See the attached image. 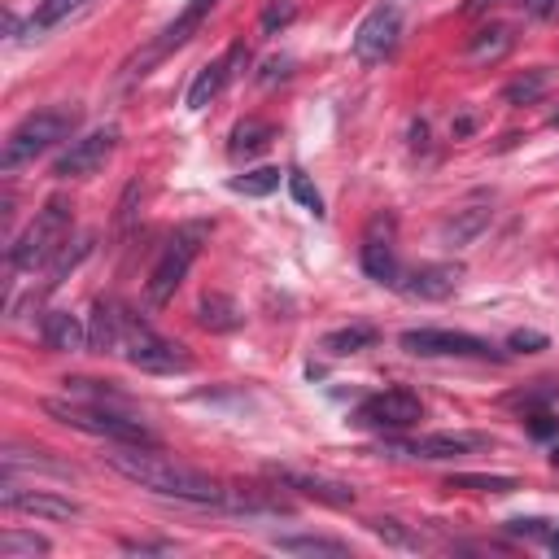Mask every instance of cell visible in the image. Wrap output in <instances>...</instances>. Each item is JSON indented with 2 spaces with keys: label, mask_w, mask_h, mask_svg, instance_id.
I'll list each match as a JSON object with an SVG mask.
<instances>
[{
  "label": "cell",
  "mask_w": 559,
  "mask_h": 559,
  "mask_svg": "<svg viewBox=\"0 0 559 559\" xmlns=\"http://www.w3.org/2000/svg\"><path fill=\"white\" fill-rule=\"evenodd\" d=\"M105 463L127 477L140 490L158 494V498H175V503H188V507H223L228 503V485L214 481L210 472L201 468H188V463L171 459V455H158V446H127V442H114Z\"/></svg>",
  "instance_id": "6da1fadb"
},
{
  "label": "cell",
  "mask_w": 559,
  "mask_h": 559,
  "mask_svg": "<svg viewBox=\"0 0 559 559\" xmlns=\"http://www.w3.org/2000/svg\"><path fill=\"white\" fill-rule=\"evenodd\" d=\"M75 123H79V110H70V105H49V110L27 114L14 132L5 136V149H0V171L14 175L27 162L44 158V153L57 149L70 132H75Z\"/></svg>",
  "instance_id": "7a4b0ae2"
},
{
  "label": "cell",
  "mask_w": 559,
  "mask_h": 559,
  "mask_svg": "<svg viewBox=\"0 0 559 559\" xmlns=\"http://www.w3.org/2000/svg\"><path fill=\"white\" fill-rule=\"evenodd\" d=\"M44 415H53L57 424L75 428V433H88V437H105V442H127V446H158L149 424L132 420L127 411L118 407H101V402H57L49 398L44 402Z\"/></svg>",
  "instance_id": "3957f363"
},
{
  "label": "cell",
  "mask_w": 559,
  "mask_h": 559,
  "mask_svg": "<svg viewBox=\"0 0 559 559\" xmlns=\"http://www.w3.org/2000/svg\"><path fill=\"white\" fill-rule=\"evenodd\" d=\"M210 232H214V223H206V219L180 223V228L171 232V241H166L162 258L153 263L149 280H145V302L153 306V311H158V306H166L175 293H180V284L188 280V267L197 263V254H201V245L210 241Z\"/></svg>",
  "instance_id": "277c9868"
},
{
  "label": "cell",
  "mask_w": 559,
  "mask_h": 559,
  "mask_svg": "<svg viewBox=\"0 0 559 559\" xmlns=\"http://www.w3.org/2000/svg\"><path fill=\"white\" fill-rule=\"evenodd\" d=\"M70 201L66 197H49L44 210H35V219L27 223V232L9 245V267L14 271H35V267H49L57 254L66 249V236H70Z\"/></svg>",
  "instance_id": "5b68a950"
},
{
  "label": "cell",
  "mask_w": 559,
  "mask_h": 559,
  "mask_svg": "<svg viewBox=\"0 0 559 559\" xmlns=\"http://www.w3.org/2000/svg\"><path fill=\"white\" fill-rule=\"evenodd\" d=\"M118 354H123L136 372H149V376H175V372H188V367H193V354H188L180 341L153 332L140 315L123 319V350Z\"/></svg>",
  "instance_id": "8992f818"
},
{
  "label": "cell",
  "mask_w": 559,
  "mask_h": 559,
  "mask_svg": "<svg viewBox=\"0 0 559 559\" xmlns=\"http://www.w3.org/2000/svg\"><path fill=\"white\" fill-rule=\"evenodd\" d=\"M214 5H219V0H188V5L180 9V14H175L171 27H166L153 44H145V49H140V53L132 57V62L123 66V75H118V83H123V88H132V83H140L145 75H153V66L166 62V57H171L175 49H184V44L201 31V22L210 18V9H214Z\"/></svg>",
  "instance_id": "52a82bcc"
},
{
  "label": "cell",
  "mask_w": 559,
  "mask_h": 559,
  "mask_svg": "<svg viewBox=\"0 0 559 559\" xmlns=\"http://www.w3.org/2000/svg\"><path fill=\"white\" fill-rule=\"evenodd\" d=\"M398 346L415 359H503L485 337L472 332H450V328H407Z\"/></svg>",
  "instance_id": "ba28073f"
},
{
  "label": "cell",
  "mask_w": 559,
  "mask_h": 559,
  "mask_svg": "<svg viewBox=\"0 0 559 559\" xmlns=\"http://www.w3.org/2000/svg\"><path fill=\"white\" fill-rule=\"evenodd\" d=\"M118 136H123V132H118L114 123H105V127H97V132L70 140L66 153H57L53 175H57V180H88V175H97L101 166L114 158Z\"/></svg>",
  "instance_id": "9c48e42d"
},
{
  "label": "cell",
  "mask_w": 559,
  "mask_h": 559,
  "mask_svg": "<svg viewBox=\"0 0 559 559\" xmlns=\"http://www.w3.org/2000/svg\"><path fill=\"white\" fill-rule=\"evenodd\" d=\"M424 420V402L411 389H380V394L363 398L354 411V424L363 428H380V433H402Z\"/></svg>",
  "instance_id": "30bf717a"
},
{
  "label": "cell",
  "mask_w": 559,
  "mask_h": 559,
  "mask_svg": "<svg viewBox=\"0 0 559 559\" xmlns=\"http://www.w3.org/2000/svg\"><path fill=\"white\" fill-rule=\"evenodd\" d=\"M394 214H376L372 223H367L363 232V249H359V263L367 271V280L376 284H389V289H398L402 280V267H398V245H394Z\"/></svg>",
  "instance_id": "8fae6325"
},
{
  "label": "cell",
  "mask_w": 559,
  "mask_h": 559,
  "mask_svg": "<svg viewBox=\"0 0 559 559\" xmlns=\"http://www.w3.org/2000/svg\"><path fill=\"white\" fill-rule=\"evenodd\" d=\"M402 40V14L398 5H376L372 14L359 22V31H354V57H359L363 66H380L389 62Z\"/></svg>",
  "instance_id": "7c38bea8"
},
{
  "label": "cell",
  "mask_w": 559,
  "mask_h": 559,
  "mask_svg": "<svg viewBox=\"0 0 559 559\" xmlns=\"http://www.w3.org/2000/svg\"><path fill=\"white\" fill-rule=\"evenodd\" d=\"M0 503L5 511H22V516H35V520H79L83 507L66 494H49V490H22L14 477H5L0 485Z\"/></svg>",
  "instance_id": "4fadbf2b"
},
{
  "label": "cell",
  "mask_w": 559,
  "mask_h": 559,
  "mask_svg": "<svg viewBox=\"0 0 559 559\" xmlns=\"http://www.w3.org/2000/svg\"><path fill=\"white\" fill-rule=\"evenodd\" d=\"M267 477L280 485V490H297L306 498H315V503H328V507H354V485L346 481H332L324 472H306V468H280V463H271Z\"/></svg>",
  "instance_id": "5bb4252c"
},
{
  "label": "cell",
  "mask_w": 559,
  "mask_h": 559,
  "mask_svg": "<svg viewBox=\"0 0 559 559\" xmlns=\"http://www.w3.org/2000/svg\"><path fill=\"white\" fill-rule=\"evenodd\" d=\"M459 280H463L459 263H424L398 280V293L411 297V302H446L459 289Z\"/></svg>",
  "instance_id": "9a60e30c"
},
{
  "label": "cell",
  "mask_w": 559,
  "mask_h": 559,
  "mask_svg": "<svg viewBox=\"0 0 559 559\" xmlns=\"http://www.w3.org/2000/svg\"><path fill=\"white\" fill-rule=\"evenodd\" d=\"M241 62H249V49H245V44H232L223 57H214V62L201 66L197 79H193V88H188V110H193V114L206 110V105L232 83V75H241V70H236Z\"/></svg>",
  "instance_id": "2e32d148"
},
{
  "label": "cell",
  "mask_w": 559,
  "mask_h": 559,
  "mask_svg": "<svg viewBox=\"0 0 559 559\" xmlns=\"http://www.w3.org/2000/svg\"><path fill=\"white\" fill-rule=\"evenodd\" d=\"M481 446H490V437H481V433H428V437H415V442H394L398 455L428 459V463L463 459V455H472V450H481Z\"/></svg>",
  "instance_id": "e0dca14e"
},
{
  "label": "cell",
  "mask_w": 559,
  "mask_h": 559,
  "mask_svg": "<svg viewBox=\"0 0 559 559\" xmlns=\"http://www.w3.org/2000/svg\"><path fill=\"white\" fill-rule=\"evenodd\" d=\"M123 319H127V311L114 297H97V302H92V319H88V350L92 354L123 350Z\"/></svg>",
  "instance_id": "ac0fdd59"
},
{
  "label": "cell",
  "mask_w": 559,
  "mask_h": 559,
  "mask_svg": "<svg viewBox=\"0 0 559 559\" xmlns=\"http://www.w3.org/2000/svg\"><path fill=\"white\" fill-rule=\"evenodd\" d=\"M40 337H44V346L57 350V354H75L88 346V328L79 324V315H70V311H49L40 319Z\"/></svg>",
  "instance_id": "d6986e66"
},
{
  "label": "cell",
  "mask_w": 559,
  "mask_h": 559,
  "mask_svg": "<svg viewBox=\"0 0 559 559\" xmlns=\"http://www.w3.org/2000/svg\"><path fill=\"white\" fill-rule=\"evenodd\" d=\"M271 140H276V127L271 123H263V118H241L228 136V153L236 162H249V158H258V153H267Z\"/></svg>",
  "instance_id": "ffe728a7"
},
{
  "label": "cell",
  "mask_w": 559,
  "mask_h": 559,
  "mask_svg": "<svg viewBox=\"0 0 559 559\" xmlns=\"http://www.w3.org/2000/svg\"><path fill=\"white\" fill-rule=\"evenodd\" d=\"M5 472H18V468H31V472H44V477H57V481H75V468L62 459H53L49 450H22V446H5Z\"/></svg>",
  "instance_id": "44dd1931"
},
{
  "label": "cell",
  "mask_w": 559,
  "mask_h": 559,
  "mask_svg": "<svg viewBox=\"0 0 559 559\" xmlns=\"http://www.w3.org/2000/svg\"><path fill=\"white\" fill-rule=\"evenodd\" d=\"M197 324L206 328V332H236L245 324V315H241V306H236V297L228 293H206L197 302Z\"/></svg>",
  "instance_id": "7402d4cb"
},
{
  "label": "cell",
  "mask_w": 559,
  "mask_h": 559,
  "mask_svg": "<svg viewBox=\"0 0 559 559\" xmlns=\"http://www.w3.org/2000/svg\"><path fill=\"white\" fill-rule=\"evenodd\" d=\"M490 228V206H468V210H455L450 219L442 223V245L450 249H463V245H472L477 236Z\"/></svg>",
  "instance_id": "603a6c76"
},
{
  "label": "cell",
  "mask_w": 559,
  "mask_h": 559,
  "mask_svg": "<svg viewBox=\"0 0 559 559\" xmlns=\"http://www.w3.org/2000/svg\"><path fill=\"white\" fill-rule=\"evenodd\" d=\"M380 341V332L372 324H346V328H337V332H328L324 341H319V350L332 354V359H350V354H363V350H372Z\"/></svg>",
  "instance_id": "cb8c5ba5"
},
{
  "label": "cell",
  "mask_w": 559,
  "mask_h": 559,
  "mask_svg": "<svg viewBox=\"0 0 559 559\" xmlns=\"http://www.w3.org/2000/svg\"><path fill=\"white\" fill-rule=\"evenodd\" d=\"M511 44H516V35H511L507 27H481L468 44V62L472 66H494L511 53Z\"/></svg>",
  "instance_id": "d4e9b609"
},
{
  "label": "cell",
  "mask_w": 559,
  "mask_h": 559,
  "mask_svg": "<svg viewBox=\"0 0 559 559\" xmlns=\"http://www.w3.org/2000/svg\"><path fill=\"white\" fill-rule=\"evenodd\" d=\"M546 88H551V70L538 66V70H525L520 79H511L503 88V101L507 105H533V101L546 97Z\"/></svg>",
  "instance_id": "484cf974"
},
{
  "label": "cell",
  "mask_w": 559,
  "mask_h": 559,
  "mask_svg": "<svg viewBox=\"0 0 559 559\" xmlns=\"http://www.w3.org/2000/svg\"><path fill=\"white\" fill-rule=\"evenodd\" d=\"M53 546L40 533H22V529H5L0 533V559H35V555H49Z\"/></svg>",
  "instance_id": "4316f807"
},
{
  "label": "cell",
  "mask_w": 559,
  "mask_h": 559,
  "mask_svg": "<svg viewBox=\"0 0 559 559\" xmlns=\"http://www.w3.org/2000/svg\"><path fill=\"white\" fill-rule=\"evenodd\" d=\"M228 188L232 193H241V197H271L280 188V166H258V171L232 175Z\"/></svg>",
  "instance_id": "83f0119b"
},
{
  "label": "cell",
  "mask_w": 559,
  "mask_h": 559,
  "mask_svg": "<svg viewBox=\"0 0 559 559\" xmlns=\"http://www.w3.org/2000/svg\"><path fill=\"white\" fill-rule=\"evenodd\" d=\"M446 490H472V494H516V477H485V472H459L446 481Z\"/></svg>",
  "instance_id": "f1b7e54d"
},
{
  "label": "cell",
  "mask_w": 559,
  "mask_h": 559,
  "mask_svg": "<svg viewBox=\"0 0 559 559\" xmlns=\"http://www.w3.org/2000/svg\"><path fill=\"white\" fill-rule=\"evenodd\" d=\"M280 551H289V555H350V546L346 542H337V538H311V533H302V538H276Z\"/></svg>",
  "instance_id": "f546056e"
},
{
  "label": "cell",
  "mask_w": 559,
  "mask_h": 559,
  "mask_svg": "<svg viewBox=\"0 0 559 559\" xmlns=\"http://www.w3.org/2000/svg\"><path fill=\"white\" fill-rule=\"evenodd\" d=\"M88 254H92V236H79L75 245H66L62 254H57L53 263H49V280H44V289H57V284H62V280H66L70 271H75V267H79Z\"/></svg>",
  "instance_id": "4dcf8cb0"
},
{
  "label": "cell",
  "mask_w": 559,
  "mask_h": 559,
  "mask_svg": "<svg viewBox=\"0 0 559 559\" xmlns=\"http://www.w3.org/2000/svg\"><path fill=\"white\" fill-rule=\"evenodd\" d=\"M293 18H297V0H267L263 18H258V31H263V35H280L284 27H293Z\"/></svg>",
  "instance_id": "1f68e13d"
},
{
  "label": "cell",
  "mask_w": 559,
  "mask_h": 559,
  "mask_svg": "<svg viewBox=\"0 0 559 559\" xmlns=\"http://www.w3.org/2000/svg\"><path fill=\"white\" fill-rule=\"evenodd\" d=\"M289 193H293L297 206H306V210L315 214V219H324V197H319V188L306 180L302 171H289Z\"/></svg>",
  "instance_id": "d6a6232c"
},
{
  "label": "cell",
  "mask_w": 559,
  "mask_h": 559,
  "mask_svg": "<svg viewBox=\"0 0 559 559\" xmlns=\"http://www.w3.org/2000/svg\"><path fill=\"white\" fill-rule=\"evenodd\" d=\"M140 197H145V184H140V180H132V184L123 188V197H118V210H114V228H118V232H123L127 223L136 219V201H140Z\"/></svg>",
  "instance_id": "836d02e7"
},
{
  "label": "cell",
  "mask_w": 559,
  "mask_h": 559,
  "mask_svg": "<svg viewBox=\"0 0 559 559\" xmlns=\"http://www.w3.org/2000/svg\"><path fill=\"white\" fill-rule=\"evenodd\" d=\"M507 350H516V354H538V350H546V332H538V328H516L507 337Z\"/></svg>",
  "instance_id": "e575fe53"
},
{
  "label": "cell",
  "mask_w": 559,
  "mask_h": 559,
  "mask_svg": "<svg viewBox=\"0 0 559 559\" xmlns=\"http://www.w3.org/2000/svg\"><path fill=\"white\" fill-rule=\"evenodd\" d=\"M293 75V57H271V62L263 66V75H258V83L263 88H271V83H280V79H289Z\"/></svg>",
  "instance_id": "d590c367"
},
{
  "label": "cell",
  "mask_w": 559,
  "mask_h": 559,
  "mask_svg": "<svg viewBox=\"0 0 559 559\" xmlns=\"http://www.w3.org/2000/svg\"><path fill=\"white\" fill-rule=\"evenodd\" d=\"M525 428H529L533 437H542V442H546V437L559 433V420H555L551 411H538V415H529V420H525Z\"/></svg>",
  "instance_id": "8d00e7d4"
},
{
  "label": "cell",
  "mask_w": 559,
  "mask_h": 559,
  "mask_svg": "<svg viewBox=\"0 0 559 559\" xmlns=\"http://www.w3.org/2000/svg\"><path fill=\"white\" fill-rule=\"evenodd\" d=\"M372 533H380V538H389L398 546H415V538H407V533L398 529V520H372Z\"/></svg>",
  "instance_id": "74e56055"
},
{
  "label": "cell",
  "mask_w": 559,
  "mask_h": 559,
  "mask_svg": "<svg viewBox=\"0 0 559 559\" xmlns=\"http://www.w3.org/2000/svg\"><path fill=\"white\" fill-rule=\"evenodd\" d=\"M511 533H525V538H546V520H507Z\"/></svg>",
  "instance_id": "f35d334b"
},
{
  "label": "cell",
  "mask_w": 559,
  "mask_h": 559,
  "mask_svg": "<svg viewBox=\"0 0 559 559\" xmlns=\"http://www.w3.org/2000/svg\"><path fill=\"white\" fill-rule=\"evenodd\" d=\"M559 9V0H525V14L529 18H551Z\"/></svg>",
  "instance_id": "ab89813d"
},
{
  "label": "cell",
  "mask_w": 559,
  "mask_h": 559,
  "mask_svg": "<svg viewBox=\"0 0 559 559\" xmlns=\"http://www.w3.org/2000/svg\"><path fill=\"white\" fill-rule=\"evenodd\" d=\"M472 127H477V123H472V118H459V123H455V136H468Z\"/></svg>",
  "instance_id": "60d3db41"
},
{
  "label": "cell",
  "mask_w": 559,
  "mask_h": 559,
  "mask_svg": "<svg viewBox=\"0 0 559 559\" xmlns=\"http://www.w3.org/2000/svg\"><path fill=\"white\" fill-rule=\"evenodd\" d=\"M546 123H551V127H559V110H555V114H551V118H546Z\"/></svg>",
  "instance_id": "b9f144b4"
},
{
  "label": "cell",
  "mask_w": 559,
  "mask_h": 559,
  "mask_svg": "<svg viewBox=\"0 0 559 559\" xmlns=\"http://www.w3.org/2000/svg\"><path fill=\"white\" fill-rule=\"evenodd\" d=\"M551 551H555V555H559V533H555V538H551Z\"/></svg>",
  "instance_id": "7bdbcfd3"
},
{
  "label": "cell",
  "mask_w": 559,
  "mask_h": 559,
  "mask_svg": "<svg viewBox=\"0 0 559 559\" xmlns=\"http://www.w3.org/2000/svg\"><path fill=\"white\" fill-rule=\"evenodd\" d=\"M551 463H555V468H559V446H555V455H551Z\"/></svg>",
  "instance_id": "ee69618b"
}]
</instances>
